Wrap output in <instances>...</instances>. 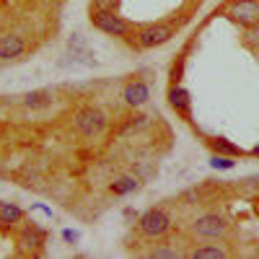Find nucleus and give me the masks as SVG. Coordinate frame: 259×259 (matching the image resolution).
I'll list each match as a JSON object with an SVG mask.
<instances>
[{"label": "nucleus", "instance_id": "dca6fc26", "mask_svg": "<svg viewBox=\"0 0 259 259\" xmlns=\"http://www.w3.org/2000/svg\"><path fill=\"white\" fill-rule=\"evenodd\" d=\"M41 241V231H26L24 233V246H39Z\"/></svg>", "mask_w": 259, "mask_h": 259}, {"label": "nucleus", "instance_id": "f3484780", "mask_svg": "<svg viewBox=\"0 0 259 259\" xmlns=\"http://www.w3.org/2000/svg\"><path fill=\"white\" fill-rule=\"evenodd\" d=\"M96 11H117L119 8V0H94Z\"/></svg>", "mask_w": 259, "mask_h": 259}, {"label": "nucleus", "instance_id": "412c9836", "mask_svg": "<svg viewBox=\"0 0 259 259\" xmlns=\"http://www.w3.org/2000/svg\"><path fill=\"white\" fill-rule=\"evenodd\" d=\"M251 153H254V156H259V145H256V148H251Z\"/></svg>", "mask_w": 259, "mask_h": 259}, {"label": "nucleus", "instance_id": "423d86ee", "mask_svg": "<svg viewBox=\"0 0 259 259\" xmlns=\"http://www.w3.org/2000/svg\"><path fill=\"white\" fill-rule=\"evenodd\" d=\"M171 36H174V31H171L168 26H150V29L140 31L138 41L143 47H158V45H166Z\"/></svg>", "mask_w": 259, "mask_h": 259}, {"label": "nucleus", "instance_id": "ddd939ff", "mask_svg": "<svg viewBox=\"0 0 259 259\" xmlns=\"http://www.w3.org/2000/svg\"><path fill=\"white\" fill-rule=\"evenodd\" d=\"M189 256L192 259H223L226 251L221 246H200V249H194Z\"/></svg>", "mask_w": 259, "mask_h": 259}, {"label": "nucleus", "instance_id": "7ed1b4c3", "mask_svg": "<svg viewBox=\"0 0 259 259\" xmlns=\"http://www.w3.org/2000/svg\"><path fill=\"white\" fill-rule=\"evenodd\" d=\"M228 13H231L233 21H239V24H244V26L259 24V3L256 0H233Z\"/></svg>", "mask_w": 259, "mask_h": 259}, {"label": "nucleus", "instance_id": "6ab92c4d", "mask_svg": "<svg viewBox=\"0 0 259 259\" xmlns=\"http://www.w3.org/2000/svg\"><path fill=\"white\" fill-rule=\"evenodd\" d=\"M182 68H184V62H179V65H174V83H179V78H182Z\"/></svg>", "mask_w": 259, "mask_h": 259}, {"label": "nucleus", "instance_id": "20e7f679", "mask_svg": "<svg viewBox=\"0 0 259 259\" xmlns=\"http://www.w3.org/2000/svg\"><path fill=\"white\" fill-rule=\"evenodd\" d=\"M168 226H171V221H168V215L163 212V210H148L143 218H140V231L145 233V236H161V233H166L168 231Z\"/></svg>", "mask_w": 259, "mask_h": 259}, {"label": "nucleus", "instance_id": "6e6552de", "mask_svg": "<svg viewBox=\"0 0 259 259\" xmlns=\"http://www.w3.org/2000/svg\"><path fill=\"white\" fill-rule=\"evenodd\" d=\"M150 99V91H148V85L145 83H130L127 89H124V101L130 104V106H143L145 101Z\"/></svg>", "mask_w": 259, "mask_h": 259}, {"label": "nucleus", "instance_id": "a211bd4d", "mask_svg": "<svg viewBox=\"0 0 259 259\" xmlns=\"http://www.w3.org/2000/svg\"><path fill=\"white\" fill-rule=\"evenodd\" d=\"M153 256H168V259H174V256H179V251H174V249H156Z\"/></svg>", "mask_w": 259, "mask_h": 259}, {"label": "nucleus", "instance_id": "2eb2a0df", "mask_svg": "<svg viewBox=\"0 0 259 259\" xmlns=\"http://www.w3.org/2000/svg\"><path fill=\"white\" fill-rule=\"evenodd\" d=\"M210 166H212V168H233V166H236V161H233V156L215 153V156L210 158Z\"/></svg>", "mask_w": 259, "mask_h": 259}, {"label": "nucleus", "instance_id": "4468645a", "mask_svg": "<svg viewBox=\"0 0 259 259\" xmlns=\"http://www.w3.org/2000/svg\"><path fill=\"white\" fill-rule=\"evenodd\" d=\"M133 189H138V179L135 177H122L119 182L112 184V192L114 194H127V192H133Z\"/></svg>", "mask_w": 259, "mask_h": 259}, {"label": "nucleus", "instance_id": "aec40b11", "mask_svg": "<svg viewBox=\"0 0 259 259\" xmlns=\"http://www.w3.org/2000/svg\"><path fill=\"white\" fill-rule=\"evenodd\" d=\"M62 236H65V239H68V241H75V239H78V233H75V231H65Z\"/></svg>", "mask_w": 259, "mask_h": 259}, {"label": "nucleus", "instance_id": "f8f14e48", "mask_svg": "<svg viewBox=\"0 0 259 259\" xmlns=\"http://www.w3.org/2000/svg\"><path fill=\"white\" fill-rule=\"evenodd\" d=\"M50 101H52V94L50 91H31L24 99V104L29 106V109H41V106H47Z\"/></svg>", "mask_w": 259, "mask_h": 259}, {"label": "nucleus", "instance_id": "1a4fd4ad", "mask_svg": "<svg viewBox=\"0 0 259 259\" xmlns=\"http://www.w3.org/2000/svg\"><path fill=\"white\" fill-rule=\"evenodd\" d=\"M168 101H171V106H174L177 112H182V114H189V94L182 89V85H174V89L168 91Z\"/></svg>", "mask_w": 259, "mask_h": 259}, {"label": "nucleus", "instance_id": "0eeeda50", "mask_svg": "<svg viewBox=\"0 0 259 259\" xmlns=\"http://www.w3.org/2000/svg\"><path fill=\"white\" fill-rule=\"evenodd\" d=\"M21 52H24V39H21V36H16V34L0 36V60L18 57Z\"/></svg>", "mask_w": 259, "mask_h": 259}, {"label": "nucleus", "instance_id": "9b49d317", "mask_svg": "<svg viewBox=\"0 0 259 259\" xmlns=\"http://www.w3.org/2000/svg\"><path fill=\"white\" fill-rule=\"evenodd\" d=\"M24 218L21 207H16L13 202H0V223H18Z\"/></svg>", "mask_w": 259, "mask_h": 259}, {"label": "nucleus", "instance_id": "f03ea898", "mask_svg": "<svg viewBox=\"0 0 259 259\" xmlns=\"http://www.w3.org/2000/svg\"><path fill=\"white\" fill-rule=\"evenodd\" d=\"M194 233L205 236V239H223L228 233V221L221 215H202V218L194 223Z\"/></svg>", "mask_w": 259, "mask_h": 259}, {"label": "nucleus", "instance_id": "9d476101", "mask_svg": "<svg viewBox=\"0 0 259 259\" xmlns=\"http://www.w3.org/2000/svg\"><path fill=\"white\" fill-rule=\"evenodd\" d=\"M210 145L218 150V153H223V156H244V148H239V145H233L231 140H226V138H212L210 140Z\"/></svg>", "mask_w": 259, "mask_h": 259}, {"label": "nucleus", "instance_id": "f257e3e1", "mask_svg": "<svg viewBox=\"0 0 259 259\" xmlns=\"http://www.w3.org/2000/svg\"><path fill=\"white\" fill-rule=\"evenodd\" d=\"M94 26L106 31V34H114V36H124L130 31V24L122 18V16H114V11H96L91 16Z\"/></svg>", "mask_w": 259, "mask_h": 259}, {"label": "nucleus", "instance_id": "39448f33", "mask_svg": "<svg viewBox=\"0 0 259 259\" xmlns=\"http://www.w3.org/2000/svg\"><path fill=\"white\" fill-rule=\"evenodd\" d=\"M75 124H78V130H80L85 138H94V135H99L101 130H104L106 119H104V114H101L99 109H83V112L78 114Z\"/></svg>", "mask_w": 259, "mask_h": 259}]
</instances>
